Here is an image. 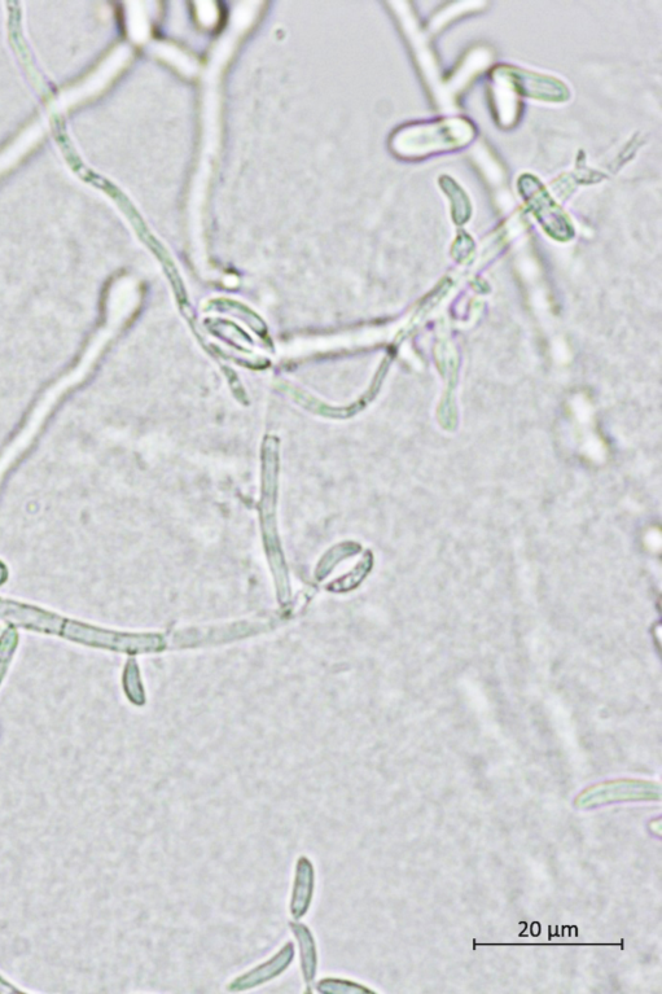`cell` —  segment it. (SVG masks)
Here are the masks:
<instances>
[{
    "label": "cell",
    "mask_w": 662,
    "mask_h": 994,
    "mask_svg": "<svg viewBox=\"0 0 662 994\" xmlns=\"http://www.w3.org/2000/svg\"><path fill=\"white\" fill-rule=\"evenodd\" d=\"M315 989L320 994H363L372 993L371 989L353 980L341 978H324L315 984Z\"/></svg>",
    "instance_id": "ba28073f"
},
{
    "label": "cell",
    "mask_w": 662,
    "mask_h": 994,
    "mask_svg": "<svg viewBox=\"0 0 662 994\" xmlns=\"http://www.w3.org/2000/svg\"><path fill=\"white\" fill-rule=\"evenodd\" d=\"M315 887H317V871L313 861L308 856L298 857L293 875L291 901H289V913L293 921H301L308 915L313 905Z\"/></svg>",
    "instance_id": "277c9868"
},
{
    "label": "cell",
    "mask_w": 662,
    "mask_h": 994,
    "mask_svg": "<svg viewBox=\"0 0 662 994\" xmlns=\"http://www.w3.org/2000/svg\"><path fill=\"white\" fill-rule=\"evenodd\" d=\"M6 577H7V569L6 567L3 566L2 563H0V584H3L4 580H6Z\"/></svg>",
    "instance_id": "8fae6325"
},
{
    "label": "cell",
    "mask_w": 662,
    "mask_h": 994,
    "mask_svg": "<svg viewBox=\"0 0 662 994\" xmlns=\"http://www.w3.org/2000/svg\"><path fill=\"white\" fill-rule=\"evenodd\" d=\"M372 567H374V556H372L371 551H366V554L363 555V558L359 560V563L352 571L346 573L339 580L331 582L327 586V589L332 591V593H348V591L357 589L365 581V578L370 575Z\"/></svg>",
    "instance_id": "8992f818"
},
{
    "label": "cell",
    "mask_w": 662,
    "mask_h": 994,
    "mask_svg": "<svg viewBox=\"0 0 662 994\" xmlns=\"http://www.w3.org/2000/svg\"><path fill=\"white\" fill-rule=\"evenodd\" d=\"M0 620L33 632L56 634L80 645L104 648L122 654H133L137 646L134 633L115 632L81 621L65 619L58 613L10 599L0 598Z\"/></svg>",
    "instance_id": "6da1fadb"
},
{
    "label": "cell",
    "mask_w": 662,
    "mask_h": 994,
    "mask_svg": "<svg viewBox=\"0 0 662 994\" xmlns=\"http://www.w3.org/2000/svg\"><path fill=\"white\" fill-rule=\"evenodd\" d=\"M361 553V546L354 544V542H344V544L332 547L328 553L324 554L323 558L315 568V578L318 581H323L337 564L343 562L346 558H352V556Z\"/></svg>",
    "instance_id": "52a82bcc"
},
{
    "label": "cell",
    "mask_w": 662,
    "mask_h": 994,
    "mask_svg": "<svg viewBox=\"0 0 662 994\" xmlns=\"http://www.w3.org/2000/svg\"><path fill=\"white\" fill-rule=\"evenodd\" d=\"M289 928L295 936L298 952H300V967L306 987L305 993H314L319 963L317 940H315L313 931L300 921L289 922Z\"/></svg>",
    "instance_id": "5b68a950"
},
{
    "label": "cell",
    "mask_w": 662,
    "mask_h": 994,
    "mask_svg": "<svg viewBox=\"0 0 662 994\" xmlns=\"http://www.w3.org/2000/svg\"><path fill=\"white\" fill-rule=\"evenodd\" d=\"M124 689L130 702L135 706L142 707L146 704V694L139 676L137 661L129 660L126 665L124 676Z\"/></svg>",
    "instance_id": "9c48e42d"
},
{
    "label": "cell",
    "mask_w": 662,
    "mask_h": 994,
    "mask_svg": "<svg viewBox=\"0 0 662 994\" xmlns=\"http://www.w3.org/2000/svg\"><path fill=\"white\" fill-rule=\"evenodd\" d=\"M280 623L278 617L267 616L257 617V619L234 621V623L192 626L175 630L166 636L168 650H184V648H197L206 646L222 645L240 641V639L256 636L269 632Z\"/></svg>",
    "instance_id": "7a4b0ae2"
},
{
    "label": "cell",
    "mask_w": 662,
    "mask_h": 994,
    "mask_svg": "<svg viewBox=\"0 0 662 994\" xmlns=\"http://www.w3.org/2000/svg\"><path fill=\"white\" fill-rule=\"evenodd\" d=\"M295 956V944L292 941H288L269 960L260 963V965L253 967L252 970L244 972V974L232 980L227 985V991L234 993L251 991V989L273 982V980L278 979L279 976H282L291 967L293 961H295Z\"/></svg>",
    "instance_id": "3957f363"
},
{
    "label": "cell",
    "mask_w": 662,
    "mask_h": 994,
    "mask_svg": "<svg viewBox=\"0 0 662 994\" xmlns=\"http://www.w3.org/2000/svg\"><path fill=\"white\" fill-rule=\"evenodd\" d=\"M17 643H19L17 630L15 628L4 630L2 636H0V683H2L4 676H6L8 668H10Z\"/></svg>",
    "instance_id": "30bf717a"
}]
</instances>
